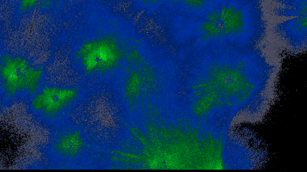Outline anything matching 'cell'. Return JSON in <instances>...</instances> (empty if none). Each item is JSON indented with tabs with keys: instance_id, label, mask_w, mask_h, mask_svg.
Listing matches in <instances>:
<instances>
[{
	"instance_id": "6da1fadb",
	"label": "cell",
	"mask_w": 307,
	"mask_h": 172,
	"mask_svg": "<svg viewBox=\"0 0 307 172\" xmlns=\"http://www.w3.org/2000/svg\"><path fill=\"white\" fill-rule=\"evenodd\" d=\"M276 30L294 48H303L307 40V16L299 17L279 24Z\"/></svg>"
},
{
	"instance_id": "7a4b0ae2",
	"label": "cell",
	"mask_w": 307,
	"mask_h": 172,
	"mask_svg": "<svg viewBox=\"0 0 307 172\" xmlns=\"http://www.w3.org/2000/svg\"><path fill=\"white\" fill-rule=\"evenodd\" d=\"M282 6L275 9V14L285 16L302 17L307 16V1L306 0L278 1Z\"/></svg>"
}]
</instances>
